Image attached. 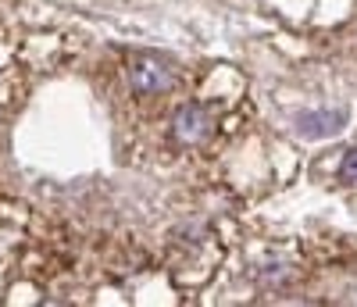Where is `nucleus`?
I'll use <instances>...</instances> for the list:
<instances>
[{
  "label": "nucleus",
  "instance_id": "obj_1",
  "mask_svg": "<svg viewBox=\"0 0 357 307\" xmlns=\"http://www.w3.org/2000/svg\"><path fill=\"white\" fill-rule=\"evenodd\" d=\"M347 118L350 111L347 107H318V111H304L301 118H296V133H301L304 140H325V136H336L347 129Z\"/></svg>",
  "mask_w": 357,
  "mask_h": 307
},
{
  "label": "nucleus",
  "instance_id": "obj_2",
  "mask_svg": "<svg viewBox=\"0 0 357 307\" xmlns=\"http://www.w3.org/2000/svg\"><path fill=\"white\" fill-rule=\"evenodd\" d=\"M215 126V118L211 111H207L204 104H186V107H178L175 118H172V133L175 140H183V143H200L207 133H211Z\"/></svg>",
  "mask_w": 357,
  "mask_h": 307
},
{
  "label": "nucleus",
  "instance_id": "obj_3",
  "mask_svg": "<svg viewBox=\"0 0 357 307\" xmlns=\"http://www.w3.org/2000/svg\"><path fill=\"white\" fill-rule=\"evenodd\" d=\"M129 82L136 93H161L172 86V68L158 57H136L129 68Z\"/></svg>",
  "mask_w": 357,
  "mask_h": 307
},
{
  "label": "nucleus",
  "instance_id": "obj_4",
  "mask_svg": "<svg viewBox=\"0 0 357 307\" xmlns=\"http://www.w3.org/2000/svg\"><path fill=\"white\" fill-rule=\"evenodd\" d=\"M340 179H343V182H357V147L343 154V165H340Z\"/></svg>",
  "mask_w": 357,
  "mask_h": 307
}]
</instances>
